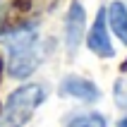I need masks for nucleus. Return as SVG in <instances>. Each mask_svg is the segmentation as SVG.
<instances>
[{
    "label": "nucleus",
    "instance_id": "1",
    "mask_svg": "<svg viewBox=\"0 0 127 127\" xmlns=\"http://www.w3.org/2000/svg\"><path fill=\"white\" fill-rule=\"evenodd\" d=\"M46 101V86L27 84L10 94L2 113H0V127H22L36 113V108Z\"/></svg>",
    "mask_w": 127,
    "mask_h": 127
},
{
    "label": "nucleus",
    "instance_id": "2",
    "mask_svg": "<svg viewBox=\"0 0 127 127\" xmlns=\"http://www.w3.org/2000/svg\"><path fill=\"white\" fill-rule=\"evenodd\" d=\"M41 60H43V55H41L38 43H36L34 48H29V50L10 53V60H7V72H10V77H14V79H27L29 74L38 67V63H41Z\"/></svg>",
    "mask_w": 127,
    "mask_h": 127
},
{
    "label": "nucleus",
    "instance_id": "3",
    "mask_svg": "<svg viewBox=\"0 0 127 127\" xmlns=\"http://www.w3.org/2000/svg\"><path fill=\"white\" fill-rule=\"evenodd\" d=\"M84 24H86L84 7L79 2H72L70 10H67V19H65V41H67L70 53H74L79 48L82 38H84Z\"/></svg>",
    "mask_w": 127,
    "mask_h": 127
},
{
    "label": "nucleus",
    "instance_id": "4",
    "mask_svg": "<svg viewBox=\"0 0 127 127\" xmlns=\"http://www.w3.org/2000/svg\"><path fill=\"white\" fill-rule=\"evenodd\" d=\"M60 91L65 96H72L77 101H86V103H94L101 96L98 86L94 82H89V79H84V77H65L63 84H60Z\"/></svg>",
    "mask_w": 127,
    "mask_h": 127
},
{
    "label": "nucleus",
    "instance_id": "5",
    "mask_svg": "<svg viewBox=\"0 0 127 127\" xmlns=\"http://www.w3.org/2000/svg\"><path fill=\"white\" fill-rule=\"evenodd\" d=\"M89 48L101 58H110L113 55V46H110V38H108V27H106V12L101 10L96 22H94L91 31H89Z\"/></svg>",
    "mask_w": 127,
    "mask_h": 127
},
{
    "label": "nucleus",
    "instance_id": "6",
    "mask_svg": "<svg viewBox=\"0 0 127 127\" xmlns=\"http://www.w3.org/2000/svg\"><path fill=\"white\" fill-rule=\"evenodd\" d=\"M106 19L110 24V29H113V34L127 46V7L122 2H110Z\"/></svg>",
    "mask_w": 127,
    "mask_h": 127
},
{
    "label": "nucleus",
    "instance_id": "7",
    "mask_svg": "<svg viewBox=\"0 0 127 127\" xmlns=\"http://www.w3.org/2000/svg\"><path fill=\"white\" fill-rule=\"evenodd\" d=\"M65 127H108V122L101 113H82L70 118Z\"/></svg>",
    "mask_w": 127,
    "mask_h": 127
},
{
    "label": "nucleus",
    "instance_id": "8",
    "mask_svg": "<svg viewBox=\"0 0 127 127\" xmlns=\"http://www.w3.org/2000/svg\"><path fill=\"white\" fill-rule=\"evenodd\" d=\"M120 127H127V120H122V122H120Z\"/></svg>",
    "mask_w": 127,
    "mask_h": 127
},
{
    "label": "nucleus",
    "instance_id": "9",
    "mask_svg": "<svg viewBox=\"0 0 127 127\" xmlns=\"http://www.w3.org/2000/svg\"><path fill=\"white\" fill-rule=\"evenodd\" d=\"M0 29H2V22H0Z\"/></svg>",
    "mask_w": 127,
    "mask_h": 127
}]
</instances>
